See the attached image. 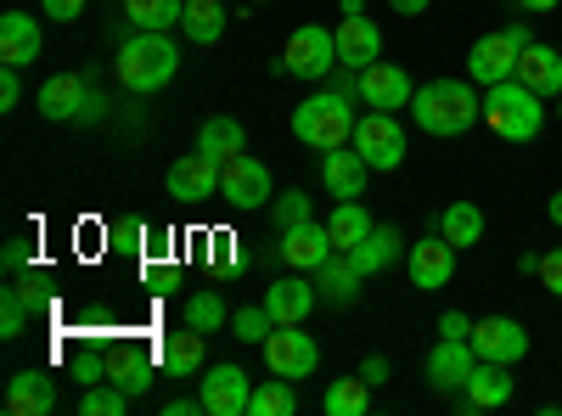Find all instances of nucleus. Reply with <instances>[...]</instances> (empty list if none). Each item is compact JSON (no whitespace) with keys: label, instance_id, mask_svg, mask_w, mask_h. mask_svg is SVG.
I'll use <instances>...</instances> for the list:
<instances>
[{"label":"nucleus","instance_id":"obj_51","mask_svg":"<svg viewBox=\"0 0 562 416\" xmlns=\"http://www.w3.org/2000/svg\"><path fill=\"white\" fill-rule=\"evenodd\" d=\"M546 214H551V225H562V192H551V203H546Z\"/></svg>","mask_w":562,"mask_h":416},{"label":"nucleus","instance_id":"obj_38","mask_svg":"<svg viewBox=\"0 0 562 416\" xmlns=\"http://www.w3.org/2000/svg\"><path fill=\"white\" fill-rule=\"evenodd\" d=\"M270 333H276V315H270V304H248V310L231 315V338H243V344H265Z\"/></svg>","mask_w":562,"mask_h":416},{"label":"nucleus","instance_id":"obj_39","mask_svg":"<svg viewBox=\"0 0 562 416\" xmlns=\"http://www.w3.org/2000/svg\"><path fill=\"white\" fill-rule=\"evenodd\" d=\"M29 304H23V293L7 282V288H0V338H23L29 333Z\"/></svg>","mask_w":562,"mask_h":416},{"label":"nucleus","instance_id":"obj_32","mask_svg":"<svg viewBox=\"0 0 562 416\" xmlns=\"http://www.w3.org/2000/svg\"><path fill=\"white\" fill-rule=\"evenodd\" d=\"M321 411L326 416H366L371 411V383L355 372V378H338L333 389L321 394Z\"/></svg>","mask_w":562,"mask_h":416},{"label":"nucleus","instance_id":"obj_45","mask_svg":"<svg viewBox=\"0 0 562 416\" xmlns=\"http://www.w3.org/2000/svg\"><path fill=\"white\" fill-rule=\"evenodd\" d=\"M439 338H473V321H467L461 310H445L439 315Z\"/></svg>","mask_w":562,"mask_h":416},{"label":"nucleus","instance_id":"obj_16","mask_svg":"<svg viewBox=\"0 0 562 416\" xmlns=\"http://www.w3.org/2000/svg\"><path fill=\"white\" fill-rule=\"evenodd\" d=\"M411 97H416V85H411V74L400 68V63H371V68H360V102L366 108H378V113H400V108H411Z\"/></svg>","mask_w":562,"mask_h":416},{"label":"nucleus","instance_id":"obj_26","mask_svg":"<svg viewBox=\"0 0 562 416\" xmlns=\"http://www.w3.org/2000/svg\"><path fill=\"white\" fill-rule=\"evenodd\" d=\"M360 282H366V276L355 270L349 254H333V259L315 270V293H321V304H338V310L360 299Z\"/></svg>","mask_w":562,"mask_h":416},{"label":"nucleus","instance_id":"obj_17","mask_svg":"<svg viewBox=\"0 0 562 416\" xmlns=\"http://www.w3.org/2000/svg\"><path fill=\"white\" fill-rule=\"evenodd\" d=\"M40 52H45V34H40V23L29 18V12H7L0 18V68H29V63H40Z\"/></svg>","mask_w":562,"mask_h":416},{"label":"nucleus","instance_id":"obj_8","mask_svg":"<svg viewBox=\"0 0 562 416\" xmlns=\"http://www.w3.org/2000/svg\"><path fill=\"white\" fill-rule=\"evenodd\" d=\"M371 169H400L405 164V124L394 119V113H360L355 119V142H349Z\"/></svg>","mask_w":562,"mask_h":416},{"label":"nucleus","instance_id":"obj_20","mask_svg":"<svg viewBox=\"0 0 562 416\" xmlns=\"http://www.w3.org/2000/svg\"><path fill=\"white\" fill-rule=\"evenodd\" d=\"M512 79L529 85L535 97H562V52H557V45H546V40H529Z\"/></svg>","mask_w":562,"mask_h":416},{"label":"nucleus","instance_id":"obj_23","mask_svg":"<svg viewBox=\"0 0 562 416\" xmlns=\"http://www.w3.org/2000/svg\"><path fill=\"white\" fill-rule=\"evenodd\" d=\"M85 102H90V85L79 79V74H52L40 85V113L52 119V124H68V119H79L85 113Z\"/></svg>","mask_w":562,"mask_h":416},{"label":"nucleus","instance_id":"obj_9","mask_svg":"<svg viewBox=\"0 0 562 416\" xmlns=\"http://www.w3.org/2000/svg\"><path fill=\"white\" fill-rule=\"evenodd\" d=\"M198 400H203L209 416H248L254 383H248L243 366L220 360V366H203V372H198Z\"/></svg>","mask_w":562,"mask_h":416},{"label":"nucleus","instance_id":"obj_10","mask_svg":"<svg viewBox=\"0 0 562 416\" xmlns=\"http://www.w3.org/2000/svg\"><path fill=\"white\" fill-rule=\"evenodd\" d=\"M265 366H270V378H310L315 372V366H321V344L304 333V327H276L265 344Z\"/></svg>","mask_w":562,"mask_h":416},{"label":"nucleus","instance_id":"obj_40","mask_svg":"<svg viewBox=\"0 0 562 416\" xmlns=\"http://www.w3.org/2000/svg\"><path fill=\"white\" fill-rule=\"evenodd\" d=\"M270 214H276V225L288 231V225H304V220H315V203L304 198V187L299 192H281L276 203H270Z\"/></svg>","mask_w":562,"mask_h":416},{"label":"nucleus","instance_id":"obj_6","mask_svg":"<svg viewBox=\"0 0 562 416\" xmlns=\"http://www.w3.org/2000/svg\"><path fill=\"white\" fill-rule=\"evenodd\" d=\"M220 198H225L231 214H259V209H270V203H276V192H270V169H265L254 153L225 158V169H220Z\"/></svg>","mask_w":562,"mask_h":416},{"label":"nucleus","instance_id":"obj_53","mask_svg":"<svg viewBox=\"0 0 562 416\" xmlns=\"http://www.w3.org/2000/svg\"><path fill=\"white\" fill-rule=\"evenodd\" d=\"M557 119H562V97H557Z\"/></svg>","mask_w":562,"mask_h":416},{"label":"nucleus","instance_id":"obj_30","mask_svg":"<svg viewBox=\"0 0 562 416\" xmlns=\"http://www.w3.org/2000/svg\"><path fill=\"white\" fill-rule=\"evenodd\" d=\"M225 0H186V18H180V34L192 45H214L225 34Z\"/></svg>","mask_w":562,"mask_h":416},{"label":"nucleus","instance_id":"obj_43","mask_svg":"<svg viewBox=\"0 0 562 416\" xmlns=\"http://www.w3.org/2000/svg\"><path fill=\"white\" fill-rule=\"evenodd\" d=\"M360 378H366L371 389H383V383L394 378V366H389L383 355H366V360H360Z\"/></svg>","mask_w":562,"mask_h":416},{"label":"nucleus","instance_id":"obj_25","mask_svg":"<svg viewBox=\"0 0 562 416\" xmlns=\"http://www.w3.org/2000/svg\"><path fill=\"white\" fill-rule=\"evenodd\" d=\"M434 231L461 254V248H479L484 243V209L479 203H467V198H456V203H445L439 214H434Z\"/></svg>","mask_w":562,"mask_h":416},{"label":"nucleus","instance_id":"obj_2","mask_svg":"<svg viewBox=\"0 0 562 416\" xmlns=\"http://www.w3.org/2000/svg\"><path fill=\"white\" fill-rule=\"evenodd\" d=\"M113 74H119V85L130 90V97H153V90H164V85L180 74V52H175L169 34L135 29V34L124 40V52H119Z\"/></svg>","mask_w":562,"mask_h":416},{"label":"nucleus","instance_id":"obj_50","mask_svg":"<svg viewBox=\"0 0 562 416\" xmlns=\"http://www.w3.org/2000/svg\"><path fill=\"white\" fill-rule=\"evenodd\" d=\"M389 7L405 12V18H422V12H428V0H389Z\"/></svg>","mask_w":562,"mask_h":416},{"label":"nucleus","instance_id":"obj_15","mask_svg":"<svg viewBox=\"0 0 562 416\" xmlns=\"http://www.w3.org/2000/svg\"><path fill=\"white\" fill-rule=\"evenodd\" d=\"M276 254L288 259L293 270H304V276H315L326 259L338 254V243H333V231H326V220L315 225V220H304V225H288L281 231V243H276Z\"/></svg>","mask_w":562,"mask_h":416},{"label":"nucleus","instance_id":"obj_29","mask_svg":"<svg viewBox=\"0 0 562 416\" xmlns=\"http://www.w3.org/2000/svg\"><path fill=\"white\" fill-rule=\"evenodd\" d=\"M371 225H378V220L366 214V203H360V198H344V203H338L333 214H326V231H333V243H338V254L360 248V243L371 237Z\"/></svg>","mask_w":562,"mask_h":416},{"label":"nucleus","instance_id":"obj_28","mask_svg":"<svg viewBox=\"0 0 562 416\" xmlns=\"http://www.w3.org/2000/svg\"><path fill=\"white\" fill-rule=\"evenodd\" d=\"M400 248H405L400 225H371V237H366L360 248H349V259H355L360 276H378V270H389V265L400 259Z\"/></svg>","mask_w":562,"mask_h":416},{"label":"nucleus","instance_id":"obj_27","mask_svg":"<svg viewBox=\"0 0 562 416\" xmlns=\"http://www.w3.org/2000/svg\"><path fill=\"white\" fill-rule=\"evenodd\" d=\"M158 366L169 378H198L203 366H209V349H203V333L198 327H186V333H169L164 349H158Z\"/></svg>","mask_w":562,"mask_h":416},{"label":"nucleus","instance_id":"obj_7","mask_svg":"<svg viewBox=\"0 0 562 416\" xmlns=\"http://www.w3.org/2000/svg\"><path fill=\"white\" fill-rule=\"evenodd\" d=\"M276 68L293 74V79H326V74L338 68V34L333 29H315V23L293 29V40H288V52H281Z\"/></svg>","mask_w":562,"mask_h":416},{"label":"nucleus","instance_id":"obj_52","mask_svg":"<svg viewBox=\"0 0 562 416\" xmlns=\"http://www.w3.org/2000/svg\"><path fill=\"white\" fill-rule=\"evenodd\" d=\"M366 12V0H344V18H360Z\"/></svg>","mask_w":562,"mask_h":416},{"label":"nucleus","instance_id":"obj_37","mask_svg":"<svg viewBox=\"0 0 562 416\" xmlns=\"http://www.w3.org/2000/svg\"><path fill=\"white\" fill-rule=\"evenodd\" d=\"M124 411H130V394L119 383H108V378L79 394V416H124Z\"/></svg>","mask_w":562,"mask_h":416},{"label":"nucleus","instance_id":"obj_49","mask_svg":"<svg viewBox=\"0 0 562 416\" xmlns=\"http://www.w3.org/2000/svg\"><path fill=\"white\" fill-rule=\"evenodd\" d=\"M518 7H524V18H540V12H557L562 0H518Z\"/></svg>","mask_w":562,"mask_h":416},{"label":"nucleus","instance_id":"obj_21","mask_svg":"<svg viewBox=\"0 0 562 416\" xmlns=\"http://www.w3.org/2000/svg\"><path fill=\"white\" fill-rule=\"evenodd\" d=\"M512 394H518V378H512V366H501V360H479V366H473V378H467L461 405H467V411H495V405H506Z\"/></svg>","mask_w":562,"mask_h":416},{"label":"nucleus","instance_id":"obj_35","mask_svg":"<svg viewBox=\"0 0 562 416\" xmlns=\"http://www.w3.org/2000/svg\"><path fill=\"white\" fill-rule=\"evenodd\" d=\"M108 383H119L130 400H135V394H147V383H153V360L140 355V349L113 355V360H108Z\"/></svg>","mask_w":562,"mask_h":416},{"label":"nucleus","instance_id":"obj_5","mask_svg":"<svg viewBox=\"0 0 562 416\" xmlns=\"http://www.w3.org/2000/svg\"><path fill=\"white\" fill-rule=\"evenodd\" d=\"M524 45H529V23L518 18V23H506V29H495V34H484L473 52H467V79L473 85H506L512 74H518V57H524Z\"/></svg>","mask_w":562,"mask_h":416},{"label":"nucleus","instance_id":"obj_1","mask_svg":"<svg viewBox=\"0 0 562 416\" xmlns=\"http://www.w3.org/2000/svg\"><path fill=\"white\" fill-rule=\"evenodd\" d=\"M411 119L428 135H467L484 119V97L473 79H434V85H416Z\"/></svg>","mask_w":562,"mask_h":416},{"label":"nucleus","instance_id":"obj_11","mask_svg":"<svg viewBox=\"0 0 562 416\" xmlns=\"http://www.w3.org/2000/svg\"><path fill=\"white\" fill-rule=\"evenodd\" d=\"M405 270H411V288H422V293H439V288H450V282H456V248L439 237V231H428L422 243H411Z\"/></svg>","mask_w":562,"mask_h":416},{"label":"nucleus","instance_id":"obj_22","mask_svg":"<svg viewBox=\"0 0 562 416\" xmlns=\"http://www.w3.org/2000/svg\"><path fill=\"white\" fill-rule=\"evenodd\" d=\"M366 175H371V164H366L355 147L321 153V187L333 192L338 203H344V198H366Z\"/></svg>","mask_w":562,"mask_h":416},{"label":"nucleus","instance_id":"obj_34","mask_svg":"<svg viewBox=\"0 0 562 416\" xmlns=\"http://www.w3.org/2000/svg\"><path fill=\"white\" fill-rule=\"evenodd\" d=\"M248 416H299V389H293V378L259 383L254 400H248Z\"/></svg>","mask_w":562,"mask_h":416},{"label":"nucleus","instance_id":"obj_42","mask_svg":"<svg viewBox=\"0 0 562 416\" xmlns=\"http://www.w3.org/2000/svg\"><path fill=\"white\" fill-rule=\"evenodd\" d=\"M326 79H333V90H338V97H349V102L360 97V68H349V63H338V68H333V74H326Z\"/></svg>","mask_w":562,"mask_h":416},{"label":"nucleus","instance_id":"obj_19","mask_svg":"<svg viewBox=\"0 0 562 416\" xmlns=\"http://www.w3.org/2000/svg\"><path fill=\"white\" fill-rule=\"evenodd\" d=\"M265 304H270V315H276V327H304L310 321V310L321 304V293H315V276H288V282H276L270 293H265Z\"/></svg>","mask_w":562,"mask_h":416},{"label":"nucleus","instance_id":"obj_4","mask_svg":"<svg viewBox=\"0 0 562 416\" xmlns=\"http://www.w3.org/2000/svg\"><path fill=\"white\" fill-rule=\"evenodd\" d=\"M293 135H299L304 147H315V153L349 147V142H355V108H349V97H338V90L304 97V102L293 108Z\"/></svg>","mask_w":562,"mask_h":416},{"label":"nucleus","instance_id":"obj_24","mask_svg":"<svg viewBox=\"0 0 562 416\" xmlns=\"http://www.w3.org/2000/svg\"><path fill=\"white\" fill-rule=\"evenodd\" d=\"M333 34H338V63H349V68H371V63L383 57V29L371 23L366 12L360 18H344Z\"/></svg>","mask_w":562,"mask_h":416},{"label":"nucleus","instance_id":"obj_13","mask_svg":"<svg viewBox=\"0 0 562 416\" xmlns=\"http://www.w3.org/2000/svg\"><path fill=\"white\" fill-rule=\"evenodd\" d=\"M473 349H479V360L518 366L529 355V327L512 315H484V321H473Z\"/></svg>","mask_w":562,"mask_h":416},{"label":"nucleus","instance_id":"obj_18","mask_svg":"<svg viewBox=\"0 0 562 416\" xmlns=\"http://www.w3.org/2000/svg\"><path fill=\"white\" fill-rule=\"evenodd\" d=\"M57 411V383L40 372V366H23L7 383V416H52Z\"/></svg>","mask_w":562,"mask_h":416},{"label":"nucleus","instance_id":"obj_14","mask_svg":"<svg viewBox=\"0 0 562 416\" xmlns=\"http://www.w3.org/2000/svg\"><path fill=\"white\" fill-rule=\"evenodd\" d=\"M473 366H479V349H473V338H439L434 344V355H428V383L439 389V394H467V378H473Z\"/></svg>","mask_w":562,"mask_h":416},{"label":"nucleus","instance_id":"obj_3","mask_svg":"<svg viewBox=\"0 0 562 416\" xmlns=\"http://www.w3.org/2000/svg\"><path fill=\"white\" fill-rule=\"evenodd\" d=\"M540 102H546V97H535V90L518 85V79L490 85V90H484V124L501 135V142L524 147V142H535V135L546 130V108H540Z\"/></svg>","mask_w":562,"mask_h":416},{"label":"nucleus","instance_id":"obj_44","mask_svg":"<svg viewBox=\"0 0 562 416\" xmlns=\"http://www.w3.org/2000/svg\"><path fill=\"white\" fill-rule=\"evenodd\" d=\"M23 102V79H18V68H7L0 74V113H12Z\"/></svg>","mask_w":562,"mask_h":416},{"label":"nucleus","instance_id":"obj_46","mask_svg":"<svg viewBox=\"0 0 562 416\" xmlns=\"http://www.w3.org/2000/svg\"><path fill=\"white\" fill-rule=\"evenodd\" d=\"M40 7H45V18H57V23L85 18V0H40Z\"/></svg>","mask_w":562,"mask_h":416},{"label":"nucleus","instance_id":"obj_48","mask_svg":"<svg viewBox=\"0 0 562 416\" xmlns=\"http://www.w3.org/2000/svg\"><path fill=\"white\" fill-rule=\"evenodd\" d=\"M164 416H209V411H203V400H169Z\"/></svg>","mask_w":562,"mask_h":416},{"label":"nucleus","instance_id":"obj_41","mask_svg":"<svg viewBox=\"0 0 562 416\" xmlns=\"http://www.w3.org/2000/svg\"><path fill=\"white\" fill-rule=\"evenodd\" d=\"M540 288L551 293V299H562V248H551V254H540Z\"/></svg>","mask_w":562,"mask_h":416},{"label":"nucleus","instance_id":"obj_36","mask_svg":"<svg viewBox=\"0 0 562 416\" xmlns=\"http://www.w3.org/2000/svg\"><path fill=\"white\" fill-rule=\"evenodd\" d=\"M186 327H198V333H220V327H231L225 299H220V293H192V299H186Z\"/></svg>","mask_w":562,"mask_h":416},{"label":"nucleus","instance_id":"obj_12","mask_svg":"<svg viewBox=\"0 0 562 416\" xmlns=\"http://www.w3.org/2000/svg\"><path fill=\"white\" fill-rule=\"evenodd\" d=\"M220 169H225V164H220L214 153H203V147L186 153V158H175V164H169V198H175V203H209V198L220 192Z\"/></svg>","mask_w":562,"mask_h":416},{"label":"nucleus","instance_id":"obj_33","mask_svg":"<svg viewBox=\"0 0 562 416\" xmlns=\"http://www.w3.org/2000/svg\"><path fill=\"white\" fill-rule=\"evenodd\" d=\"M124 18L135 29H153V34H169L180 18H186V0H124Z\"/></svg>","mask_w":562,"mask_h":416},{"label":"nucleus","instance_id":"obj_31","mask_svg":"<svg viewBox=\"0 0 562 416\" xmlns=\"http://www.w3.org/2000/svg\"><path fill=\"white\" fill-rule=\"evenodd\" d=\"M198 147H203V153H214V158L225 164V158L248 153V130H243L237 119H225V113H220V119H203V130H198Z\"/></svg>","mask_w":562,"mask_h":416},{"label":"nucleus","instance_id":"obj_47","mask_svg":"<svg viewBox=\"0 0 562 416\" xmlns=\"http://www.w3.org/2000/svg\"><path fill=\"white\" fill-rule=\"evenodd\" d=\"M23 270H29V243L12 237V243H7V276H23Z\"/></svg>","mask_w":562,"mask_h":416}]
</instances>
